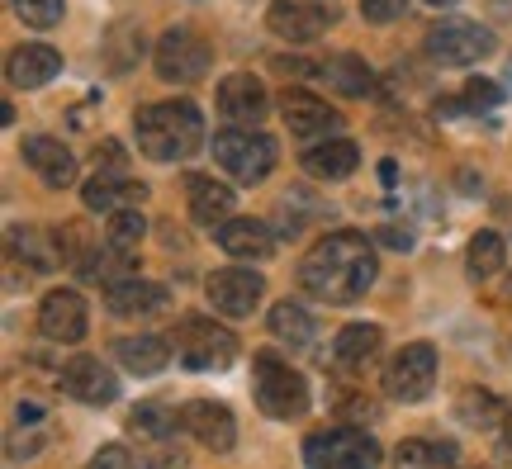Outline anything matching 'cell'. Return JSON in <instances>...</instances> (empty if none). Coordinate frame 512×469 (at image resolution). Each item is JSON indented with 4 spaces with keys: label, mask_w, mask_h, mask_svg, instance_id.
Here are the masks:
<instances>
[{
    "label": "cell",
    "mask_w": 512,
    "mask_h": 469,
    "mask_svg": "<svg viewBox=\"0 0 512 469\" xmlns=\"http://www.w3.org/2000/svg\"><path fill=\"white\" fill-rule=\"evenodd\" d=\"M375 271H380V261H375L370 237L342 228V233H328L299 261V285L323 304H356L375 285Z\"/></svg>",
    "instance_id": "cell-1"
},
{
    "label": "cell",
    "mask_w": 512,
    "mask_h": 469,
    "mask_svg": "<svg viewBox=\"0 0 512 469\" xmlns=\"http://www.w3.org/2000/svg\"><path fill=\"white\" fill-rule=\"evenodd\" d=\"M133 133L147 162H185L204 147V114L190 100H162L133 114Z\"/></svg>",
    "instance_id": "cell-2"
},
{
    "label": "cell",
    "mask_w": 512,
    "mask_h": 469,
    "mask_svg": "<svg viewBox=\"0 0 512 469\" xmlns=\"http://www.w3.org/2000/svg\"><path fill=\"white\" fill-rule=\"evenodd\" d=\"M252 389H256V408L275 422H294V417L309 413V384L294 370L290 361H280L275 351H261L252 361Z\"/></svg>",
    "instance_id": "cell-3"
},
{
    "label": "cell",
    "mask_w": 512,
    "mask_h": 469,
    "mask_svg": "<svg viewBox=\"0 0 512 469\" xmlns=\"http://www.w3.org/2000/svg\"><path fill=\"white\" fill-rule=\"evenodd\" d=\"M171 351L185 370L195 375H214V370H228L233 356H238V337L228 327L209 323V318H181L176 332H171Z\"/></svg>",
    "instance_id": "cell-4"
},
{
    "label": "cell",
    "mask_w": 512,
    "mask_h": 469,
    "mask_svg": "<svg viewBox=\"0 0 512 469\" xmlns=\"http://www.w3.org/2000/svg\"><path fill=\"white\" fill-rule=\"evenodd\" d=\"M209 152H214V162L242 185L266 181L275 166V143L266 133H256V128H223V133H214V147H209Z\"/></svg>",
    "instance_id": "cell-5"
},
{
    "label": "cell",
    "mask_w": 512,
    "mask_h": 469,
    "mask_svg": "<svg viewBox=\"0 0 512 469\" xmlns=\"http://www.w3.org/2000/svg\"><path fill=\"white\" fill-rule=\"evenodd\" d=\"M384 455L366 432L356 427H332V432H313L304 441V469H375Z\"/></svg>",
    "instance_id": "cell-6"
},
{
    "label": "cell",
    "mask_w": 512,
    "mask_h": 469,
    "mask_svg": "<svg viewBox=\"0 0 512 469\" xmlns=\"http://www.w3.org/2000/svg\"><path fill=\"white\" fill-rule=\"evenodd\" d=\"M209 67H214V48H209L190 24H176V29L162 34V43H157V76H162V81L195 86V81H204Z\"/></svg>",
    "instance_id": "cell-7"
},
{
    "label": "cell",
    "mask_w": 512,
    "mask_h": 469,
    "mask_svg": "<svg viewBox=\"0 0 512 469\" xmlns=\"http://www.w3.org/2000/svg\"><path fill=\"white\" fill-rule=\"evenodd\" d=\"M427 53L446 62V67H475V62L494 53V34L475 19H441L427 34Z\"/></svg>",
    "instance_id": "cell-8"
},
{
    "label": "cell",
    "mask_w": 512,
    "mask_h": 469,
    "mask_svg": "<svg viewBox=\"0 0 512 469\" xmlns=\"http://www.w3.org/2000/svg\"><path fill=\"white\" fill-rule=\"evenodd\" d=\"M432 384H437V346L427 342L403 346L384 370V394L394 403H418V398L432 394Z\"/></svg>",
    "instance_id": "cell-9"
},
{
    "label": "cell",
    "mask_w": 512,
    "mask_h": 469,
    "mask_svg": "<svg viewBox=\"0 0 512 469\" xmlns=\"http://www.w3.org/2000/svg\"><path fill=\"white\" fill-rule=\"evenodd\" d=\"M204 294H209V304L219 308L223 318H252L261 308V299H266V280L256 271H247V266H228V271L209 275Z\"/></svg>",
    "instance_id": "cell-10"
},
{
    "label": "cell",
    "mask_w": 512,
    "mask_h": 469,
    "mask_svg": "<svg viewBox=\"0 0 512 469\" xmlns=\"http://www.w3.org/2000/svg\"><path fill=\"white\" fill-rule=\"evenodd\" d=\"M332 10L328 5H313V0H275L271 10H266V29L275 38H285V43H313V38L328 34L332 24Z\"/></svg>",
    "instance_id": "cell-11"
},
{
    "label": "cell",
    "mask_w": 512,
    "mask_h": 469,
    "mask_svg": "<svg viewBox=\"0 0 512 469\" xmlns=\"http://www.w3.org/2000/svg\"><path fill=\"white\" fill-rule=\"evenodd\" d=\"M219 114L233 128H256L271 114V95L252 72H233L219 81Z\"/></svg>",
    "instance_id": "cell-12"
},
{
    "label": "cell",
    "mask_w": 512,
    "mask_h": 469,
    "mask_svg": "<svg viewBox=\"0 0 512 469\" xmlns=\"http://www.w3.org/2000/svg\"><path fill=\"white\" fill-rule=\"evenodd\" d=\"M38 332L48 342H62V346H76L86 337V299L76 289H53L43 294L38 304Z\"/></svg>",
    "instance_id": "cell-13"
},
{
    "label": "cell",
    "mask_w": 512,
    "mask_h": 469,
    "mask_svg": "<svg viewBox=\"0 0 512 469\" xmlns=\"http://www.w3.org/2000/svg\"><path fill=\"white\" fill-rule=\"evenodd\" d=\"M181 427L200 446H209V451H233V441H238V422H233V413L223 408V403H214V398H195V403H185L181 408Z\"/></svg>",
    "instance_id": "cell-14"
},
{
    "label": "cell",
    "mask_w": 512,
    "mask_h": 469,
    "mask_svg": "<svg viewBox=\"0 0 512 469\" xmlns=\"http://www.w3.org/2000/svg\"><path fill=\"white\" fill-rule=\"evenodd\" d=\"M280 114H285V128H290L294 138H304V143H318V138H328L337 133V109H328V100H318L309 91H285L280 95Z\"/></svg>",
    "instance_id": "cell-15"
},
{
    "label": "cell",
    "mask_w": 512,
    "mask_h": 469,
    "mask_svg": "<svg viewBox=\"0 0 512 469\" xmlns=\"http://www.w3.org/2000/svg\"><path fill=\"white\" fill-rule=\"evenodd\" d=\"M62 394H72L76 403H114L119 398V375H110L95 356H76V361L62 365Z\"/></svg>",
    "instance_id": "cell-16"
},
{
    "label": "cell",
    "mask_w": 512,
    "mask_h": 469,
    "mask_svg": "<svg viewBox=\"0 0 512 469\" xmlns=\"http://www.w3.org/2000/svg\"><path fill=\"white\" fill-rule=\"evenodd\" d=\"M24 162H29V171H38V181L53 185V190L76 181V157L57 143V138H48V133L24 138Z\"/></svg>",
    "instance_id": "cell-17"
},
{
    "label": "cell",
    "mask_w": 512,
    "mask_h": 469,
    "mask_svg": "<svg viewBox=\"0 0 512 469\" xmlns=\"http://www.w3.org/2000/svg\"><path fill=\"white\" fill-rule=\"evenodd\" d=\"M147 199V185H133L124 176H110V171H95L91 181L81 185V204L91 214H119V209H138Z\"/></svg>",
    "instance_id": "cell-18"
},
{
    "label": "cell",
    "mask_w": 512,
    "mask_h": 469,
    "mask_svg": "<svg viewBox=\"0 0 512 469\" xmlns=\"http://www.w3.org/2000/svg\"><path fill=\"white\" fill-rule=\"evenodd\" d=\"M219 247L228 256H238V261H266L275 252V233L271 223H261V218H228L219 223Z\"/></svg>",
    "instance_id": "cell-19"
},
{
    "label": "cell",
    "mask_w": 512,
    "mask_h": 469,
    "mask_svg": "<svg viewBox=\"0 0 512 469\" xmlns=\"http://www.w3.org/2000/svg\"><path fill=\"white\" fill-rule=\"evenodd\" d=\"M356 166H361V147L351 143V138H318L304 152V171H309L313 181H347Z\"/></svg>",
    "instance_id": "cell-20"
},
{
    "label": "cell",
    "mask_w": 512,
    "mask_h": 469,
    "mask_svg": "<svg viewBox=\"0 0 512 469\" xmlns=\"http://www.w3.org/2000/svg\"><path fill=\"white\" fill-rule=\"evenodd\" d=\"M57 72H62V53L48 48V43H24V48L10 53V86H19V91H38Z\"/></svg>",
    "instance_id": "cell-21"
},
{
    "label": "cell",
    "mask_w": 512,
    "mask_h": 469,
    "mask_svg": "<svg viewBox=\"0 0 512 469\" xmlns=\"http://www.w3.org/2000/svg\"><path fill=\"white\" fill-rule=\"evenodd\" d=\"M185 195H190V218L204 228H219L233 218V185H219L209 176H185Z\"/></svg>",
    "instance_id": "cell-22"
},
{
    "label": "cell",
    "mask_w": 512,
    "mask_h": 469,
    "mask_svg": "<svg viewBox=\"0 0 512 469\" xmlns=\"http://www.w3.org/2000/svg\"><path fill=\"white\" fill-rule=\"evenodd\" d=\"M105 304H110L114 318H152L166 308V289L152 285V280H119V285H110Z\"/></svg>",
    "instance_id": "cell-23"
},
{
    "label": "cell",
    "mask_w": 512,
    "mask_h": 469,
    "mask_svg": "<svg viewBox=\"0 0 512 469\" xmlns=\"http://www.w3.org/2000/svg\"><path fill=\"white\" fill-rule=\"evenodd\" d=\"M114 356H119V365H124L128 375H162L166 361H171L176 351H171V342H166V337L143 332V337H119Z\"/></svg>",
    "instance_id": "cell-24"
},
{
    "label": "cell",
    "mask_w": 512,
    "mask_h": 469,
    "mask_svg": "<svg viewBox=\"0 0 512 469\" xmlns=\"http://www.w3.org/2000/svg\"><path fill=\"white\" fill-rule=\"evenodd\" d=\"M10 247H15L34 271H53V266L67 261V242H62V233H43V228H15V233H10Z\"/></svg>",
    "instance_id": "cell-25"
},
{
    "label": "cell",
    "mask_w": 512,
    "mask_h": 469,
    "mask_svg": "<svg viewBox=\"0 0 512 469\" xmlns=\"http://www.w3.org/2000/svg\"><path fill=\"white\" fill-rule=\"evenodd\" d=\"M380 327L375 323H351V327H342L337 332V342H332V356H337V365L342 370H361V365L380 351Z\"/></svg>",
    "instance_id": "cell-26"
},
{
    "label": "cell",
    "mask_w": 512,
    "mask_h": 469,
    "mask_svg": "<svg viewBox=\"0 0 512 469\" xmlns=\"http://www.w3.org/2000/svg\"><path fill=\"white\" fill-rule=\"evenodd\" d=\"M456 413L465 417L470 427L484 432V427H498V422L508 417V403H503L498 394H489V389H465V394L456 398Z\"/></svg>",
    "instance_id": "cell-27"
},
{
    "label": "cell",
    "mask_w": 512,
    "mask_h": 469,
    "mask_svg": "<svg viewBox=\"0 0 512 469\" xmlns=\"http://www.w3.org/2000/svg\"><path fill=\"white\" fill-rule=\"evenodd\" d=\"M323 76H328L342 95H366L370 81H375V76H370V67L356 53H342V57H332V62H323Z\"/></svg>",
    "instance_id": "cell-28"
},
{
    "label": "cell",
    "mask_w": 512,
    "mask_h": 469,
    "mask_svg": "<svg viewBox=\"0 0 512 469\" xmlns=\"http://www.w3.org/2000/svg\"><path fill=\"white\" fill-rule=\"evenodd\" d=\"M465 261H470V275L489 280V275L503 271L508 247H503V237H498V233H475V237H470V247H465Z\"/></svg>",
    "instance_id": "cell-29"
},
{
    "label": "cell",
    "mask_w": 512,
    "mask_h": 469,
    "mask_svg": "<svg viewBox=\"0 0 512 469\" xmlns=\"http://www.w3.org/2000/svg\"><path fill=\"white\" fill-rule=\"evenodd\" d=\"M271 337H280V342H290V346H304L313 337V318L299 304L285 299V304L271 308Z\"/></svg>",
    "instance_id": "cell-30"
},
{
    "label": "cell",
    "mask_w": 512,
    "mask_h": 469,
    "mask_svg": "<svg viewBox=\"0 0 512 469\" xmlns=\"http://www.w3.org/2000/svg\"><path fill=\"white\" fill-rule=\"evenodd\" d=\"M143 233H147V218L138 214V209H119V214H110V223H105V242H110L114 252H124V256L138 252Z\"/></svg>",
    "instance_id": "cell-31"
},
{
    "label": "cell",
    "mask_w": 512,
    "mask_h": 469,
    "mask_svg": "<svg viewBox=\"0 0 512 469\" xmlns=\"http://www.w3.org/2000/svg\"><path fill=\"white\" fill-rule=\"evenodd\" d=\"M171 427H176V413H166L162 403H138L133 417H128V432L147 436V441H162Z\"/></svg>",
    "instance_id": "cell-32"
},
{
    "label": "cell",
    "mask_w": 512,
    "mask_h": 469,
    "mask_svg": "<svg viewBox=\"0 0 512 469\" xmlns=\"http://www.w3.org/2000/svg\"><path fill=\"white\" fill-rule=\"evenodd\" d=\"M15 15L29 29H53L57 19H62V0H15Z\"/></svg>",
    "instance_id": "cell-33"
},
{
    "label": "cell",
    "mask_w": 512,
    "mask_h": 469,
    "mask_svg": "<svg viewBox=\"0 0 512 469\" xmlns=\"http://www.w3.org/2000/svg\"><path fill=\"white\" fill-rule=\"evenodd\" d=\"M437 465V451H432V441H418V436H408L394 446V469H432Z\"/></svg>",
    "instance_id": "cell-34"
},
{
    "label": "cell",
    "mask_w": 512,
    "mask_h": 469,
    "mask_svg": "<svg viewBox=\"0 0 512 469\" xmlns=\"http://www.w3.org/2000/svg\"><path fill=\"white\" fill-rule=\"evenodd\" d=\"M86 469H152V465L138 451H128V446H100Z\"/></svg>",
    "instance_id": "cell-35"
},
{
    "label": "cell",
    "mask_w": 512,
    "mask_h": 469,
    "mask_svg": "<svg viewBox=\"0 0 512 469\" xmlns=\"http://www.w3.org/2000/svg\"><path fill=\"white\" fill-rule=\"evenodd\" d=\"M470 109H498L503 105V86H494V81H484V76H475V81H465V95H460Z\"/></svg>",
    "instance_id": "cell-36"
},
{
    "label": "cell",
    "mask_w": 512,
    "mask_h": 469,
    "mask_svg": "<svg viewBox=\"0 0 512 469\" xmlns=\"http://www.w3.org/2000/svg\"><path fill=\"white\" fill-rule=\"evenodd\" d=\"M403 5H408V0H361V15H366L370 24H389V19L403 15Z\"/></svg>",
    "instance_id": "cell-37"
},
{
    "label": "cell",
    "mask_w": 512,
    "mask_h": 469,
    "mask_svg": "<svg viewBox=\"0 0 512 469\" xmlns=\"http://www.w3.org/2000/svg\"><path fill=\"white\" fill-rule=\"evenodd\" d=\"M337 408H342V417H351V422H361V417H375V403L361 394H337Z\"/></svg>",
    "instance_id": "cell-38"
},
{
    "label": "cell",
    "mask_w": 512,
    "mask_h": 469,
    "mask_svg": "<svg viewBox=\"0 0 512 469\" xmlns=\"http://www.w3.org/2000/svg\"><path fill=\"white\" fill-rule=\"evenodd\" d=\"M114 166V171H124V152H119V143H114V138H105V143L95 147V166Z\"/></svg>",
    "instance_id": "cell-39"
},
{
    "label": "cell",
    "mask_w": 512,
    "mask_h": 469,
    "mask_svg": "<svg viewBox=\"0 0 512 469\" xmlns=\"http://www.w3.org/2000/svg\"><path fill=\"white\" fill-rule=\"evenodd\" d=\"M432 451H437V465H456V441H437Z\"/></svg>",
    "instance_id": "cell-40"
},
{
    "label": "cell",
    "mask_w": 512,
    "mask_h": 469,
    "mask_svg": "<svg viewBox=\"0 0 512 469\" xmlns=\"http://www.w3.org/2000/svg\"><path fill=\"white\" fill-rule=\"evenodd\" d=\"M384 242H389V247H413V233H399V228H384Z\"/></svg>",
    "instance_id": "cell-41"
},
{
    "label": "cell",
    "mask_w": 512,
    "mask_h": 469,
    "mask_svg": "<svg viewBox=\"0 0 512 469\" xmlns=\"http://www.w3.org/2000/svg\"><path fill=\"white\" fill-rule=\"evenodd\" d=\"M19 422H38V408H34V403H19Z\"/></svg>",
    "instance_id": "cell-42"
},
{
    "label": "cell",
    "mask_w": 512,
    "mask_h": 469,
    "mask_svg": "<svg viewBox=\"0 0 512 469\" xmlns=\"http://www.w3.org/2000/svg\"><path fill=\"white\" fill-rule=\"evenodd\" d=\"M503 446L512 451V408H508V417H503Z\"/></svg>",
    "instance_id": "cell-43"
},
{
    "label": "cell",
    "mask_w": 512,
    "mask_h": 469,
    "mask_svg": "<svg viewBox=\"0 0 512 469\" xmlns=\"http://www.w3.org/2000/svg\"><path fill=\"white\" fill-rule=\"evenodd\" d=\"M422 5H432V10H441V5H456V0H422Z\"/></svg>",
    "instance_id": "cell-44"
},
{
    "label": "cell",
    "mask_w": 512,
    "mask_h": 469,
    "mask_svg": "<svg viewBox=\"0 0 512 469\" xmlns=\"http://www.w3.org/2000/svg\"><path fill=\"white\" fill-rule=\"evenodd\" d=\"M508 299H512V280H508Z\"/></svg>",
    "instance_id": "cell-45"
}]
</instances>
